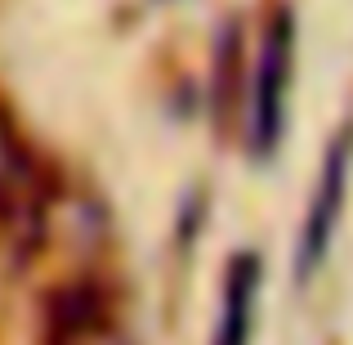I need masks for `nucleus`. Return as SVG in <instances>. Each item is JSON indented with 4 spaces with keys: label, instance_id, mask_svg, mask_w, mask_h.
<instances>
[{
    "label": "nucleus",
    "instance_id": "f257e3e1",
    "mask_svg": "<svg viewBox=\"0 0 353 345\" xmlns=\"http://www.w3.org/2000/svg\"><path fill=\"white\" fill-rule=\"evenodd\" d=\"M291 81H295V14L282 5L268 14V27L259 36L255 77H250L246 144H250V157H259V162H268L286 135Z\"/></svg>",
    "mask_w": 353,
    "mask_h": 345
},
{
    "label": "nucleus",
    "instance_id": "f03ea898",
    "mask_svg": "<svg viewBox=\"0 0 353 345\" xmlns=\"http://www.w3.org/2000/svg\"><path fill=\"white\" fill-rule=\"evenodd\" d=\"M349 175H353V126H340L336 139L327 144V153H322L318 184H313L309 207H304L300 242H295V274H300V283H309L331 256V242H336L340 216H345V202H349Z\"/></svg>",
    "mask_w": 353,
    "mask_h": 345
},
{
    "label": "nucleus",
    "instance_id": "7ed1b4c3",
    "mask_svg": "<svg viewBox=\"0 0 353 345\" xmlns=\"http://www.w3.org/2000/svg\"><path fill=\"white\" fill-rule=\"evenodd\" d=\"M45 345H117V314L90 283H68L45 305Z\"/></svg>",
    "mask_w": 353,
    "mask_h": 345
},
{
    "label": "nucleus",
    "instance_id": "20e7f679",
    "mask_svg": "<svg viewBox=\"0 0 353 345\" xmlns=\"http://www.w3.org/2000/svg\"><path fill=\"white\" fill-rule=\"evenodd\" d=\"M259 287H264V260L255 251H233L224 269V292H219V319L210 345H250L259 319Z\"/></svg>",
    "mask_w": 353,
    "mask_h": 345
},
{
    "label": "nucleus",
    "instance_id": "39448f33",
    "mask_svg": "<svg viewBox=\"0 0 353 345\" xmlns=\"http://www.w3.org/2000/svg\"><path fill=\"white\" fill-rule=\"evenodd\" d=\"M36 202H41V175H36V157L27 148L23 130L14 117L0 108V225L23 229L36 220Z\"/></svg>",
    "mask_w": 353,
    "mask_h": 345
}]
</instances>
